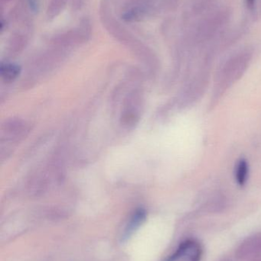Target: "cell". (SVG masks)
<instances>
[{
	"label": "cell",
	"instance_id": "6",
	"mask_svg": "<svg viewBox=\"0 0 261 261\" xmlns=\"http://www.w3.org/2000/svg\"><path fill=\"white\" fill-rule=\"evenodd\" d=\"M143 13H144V12H143L142 9L136 8V9L127 11L126 13L122 15V18L126 21H136L143 16Z\"/></svg>",
	"mask_w": 261,
	"mask_h": 261
},
{
	"label": "cell",
	"instance_id": "5",
	"mask_svg": "<svg viewBox=\"0 0 261 261\" xmlns=\"http://www.w3.org/2000/svg\"><path fill=\"white\" fill-rule=\"evenodd\" d=\"M67 0H52L48 10L49 16L55 17L59 14L65 5Z\"/></svg>",
	"mask_w": 261,
	"mask_h": 261
},
{
	"label": "cell",
	"instance_id": "3",
	"mask_svg": "<svg viewBox=\"0 0 261 261\" xmlns=\"http://www.w3.org/2000/svg\"><path fill=\"white\" fill-rule=\"evenodd\" d=\"M0 72H1L2 77L5 81L11 82L19 75L21 67L14 64H2Z\"/></svg>",
	"mask_w": 261,
	"mask_h": 261
},
{
	"label": "cell",
	"instance_id": "4",
	"mask_svg": "<svg viewBox=\"0 0 261 261\" xmlns=\"http://www.w3.org/2000/svg\"><path fill=\"white\" fill-rule=\"evenodd\" d=\"M194 245V242L192 240H185L179 245V248L176 250V252L173 253L171 256L168 257L165 261H176L179 260L181 257L184 255Z\"/></svg>",
	"mask_w": 261,
	"mask_h": 261
},
{
	"label": "cell",
	"instance_id": "9",
	"mask_svg": "<svg viewBox=\"0 0 261 261\" xmlns=\"http://www.w3.org/2000/svg\"><path fill=\"white\" fill-rule=\"evenodd\" d=\"M3 2H8L9 1V0H2Z\"/></svg>",
	"mask_w": 261,
	"mask_h": 261
},
{
	"label": "cell",
	"instance_id": "1",
	"mask_svg": "<svg viewBox=\"0 0 261 261\" xmlns=\"http://www.w3.org/2000/svg\"><path fill=\"white\" fill-rule=\"evenodd\" d=\"M147 219V213L145 210H136L134 214L132 216L131 219L129 221L125 230H124V234H123V240H127L130 239L133 233L138 229V228L142 225V224L145 222Z\"/></svg>",
	"mask_w": 261,
	"mask_h": 261
},
{
	"label": "cell",
	"instance_id": "7",
	"mask_svg": "<svg viewBox=\"0 0 261 261\" xmlns=\"http://www.w3.org/2000/svg\"><path fill=\"white\" fill-rule=\"evenodd\" d=\"M30 6H32V9H36L38 7V3H37L36 0H29Z\"/></svg>",
	"mask_w": 261,
	"mask_h": 261
},
{
	"label": "cell",
	"instance_id": "8",
	"mask_svg": "<svg viewBox=\"0 0 261 261\" xmlns=\"http://www.w3.org/2000/svg\"><path fill=\"white\" fill-rule=\"evenodd\" d=\"M254 3H255V0H246L247 6L249 8H252Z\"/></svg>",
	"mask_w": 261,
	"mask_h": 261
},
{
	"label": "cell",
	"instance_id": "2",
	"mask_svg": "<svg viewBox=\"0 0 261 261\" xmlns=\"http://www.w3.org/2000/svg\"><path fill=\"white\" fill-rule=\"evenodd\" d=\"M248 175H249V164L248 161L245 158H242L238 161L234 170V176L238 184L241 187H243L248 181Z\"/></svg>",
	"mask_w": 261,
	"mask_h": 261
}]
</instances>
